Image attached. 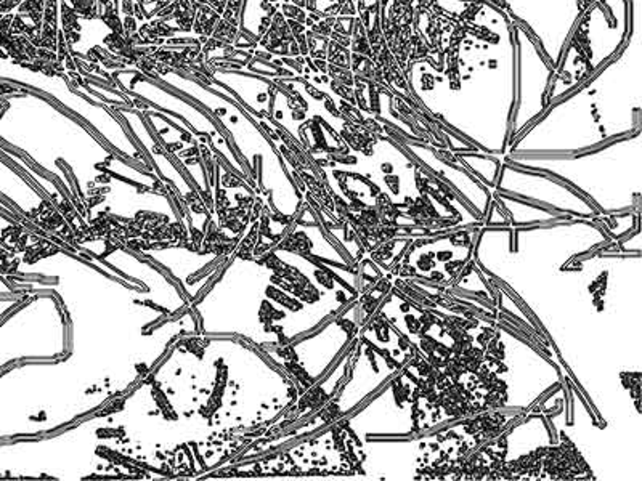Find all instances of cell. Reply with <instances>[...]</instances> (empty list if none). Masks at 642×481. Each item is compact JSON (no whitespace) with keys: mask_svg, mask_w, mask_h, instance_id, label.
Masks as SVG:
<instances>
[{"mask_svg":"<svg viewBox=\"0 0 642 481\" xmlns=\"http://www.w3.org/2000/svg\"><path fill=\"white\" fill-rule=\"evenodd\" d=\"M2 2H4V0H0V3H2Z\"/></svg>","mask_w":642,"mask_h":481,"instance_id":"4","label":"cell"},{"mask_svg":"<svg viewBox=\"0 0 642 481\" xmlns=\"http://www.w3.org/2000/svg\"><path fill=\"white\" fill-rule=\"evenodd\" d=\"M2 16H4V15H0V18H2Z\"/></svg>","mask_w":642,"mask_h":481,"instance_id":"5","label":"cell"},{"mask_svg":"<svg viewBox=\"0 0 642 481\" xmlns=\"http://www.w3.org/2000/svg\"><path fill=\"white\" fill-rule=\"evenodd\" d=\"M350 48L341 45L336 41H329L328 43V50H326V57H328V64H333V66L337 68H345L350 69Z\"/></svg>","mask_w":642,"mask_h":481,"instance_id":"2","label":"cell"},{"mask_svg":"<svg viewBox=\"0 0 642 481\" xmlns=\"http://www.w3.org/2000/svg\"><path fill=\"white\" fill-rule=\"evenodd\" d=\"M350 52L363 55V57L372 59V52L370 47V41H368L366 27L360 16H355V21H354L352 36H350Z\"/></svg>","mask_w":642,"mask_h":481,"instance_id":"1","label":"cell"},{"mask_svg":"<svg viewBox=\"0 0 642 481\" xmlns=\"http://www.w3.org/2000/svg\"><path fill=\"white\" fill-rule=\"evenodd\" d=\"M23 89H20L18 85H12V84H2L0 82V96L2 95H8V94H15V92H21Z\"/></svg>","mask_w":642,"mask_h":481,"instance_id":"3","label":"cell"}]
</instances>
